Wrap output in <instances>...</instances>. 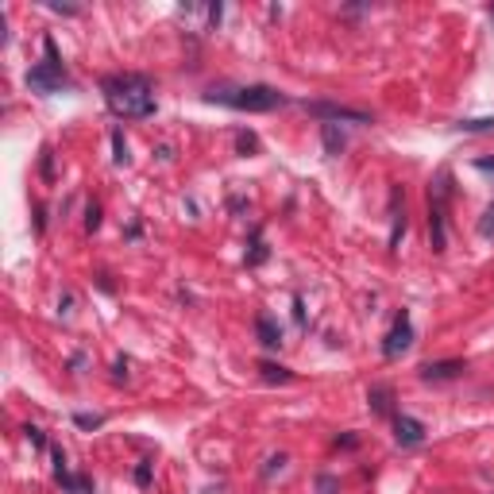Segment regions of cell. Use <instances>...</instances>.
<instances>
[{
  "label": "cell",
  "instance_id": "obj_1",
  "mask_svg": "<svg viewBox=\"0 0 494 494\" xmlns=\"http://www.w3.org/2000/svg\"><path fill=\"white\" fill-rule=\"evenodd\" d=\"M101 97L120 120H147L155 112V81L147 74H109L101 78Z\"/></svg>",
  "mask_w": 494,
  "mask_h": 494
},
{
  "label": "cell",
  "instance_id": "obj_2",
  "mask_svg": "<svg viewBox=\"0 0 494 494\" xmlns=\"http://www.w3.org/2000/svg\"><path fill=\"white\" fill-rule=\"evenodd\" d=\"M290 97L275 86H213L205 93V104H225L236 112H275Z\"/></svg>",
  "mask_w": 494,
  "mask_h": 494
},
{
  "label": "cell",
  "instance_id": "obj_3",
  "mask_svg": "<svg viewBox=\"0 0 494 494\" xmlns=\"http://www.w3.org/2000/svg\"><path fill=\"white\" fill-rule=\"evenodd\" d=\"M70 86H74V81L66 78V66H62V58H58L54 39H43V62L28 70V89H35L39 97H54V93H62Z\"/></svg>",
  "mask_w": 494,
  "mask_h": 494
},
{
  "label": "cell",
  "instance_id": "obj_4",
  "mask_svg": "<svg viewBox=\"0 0 494 494\" xmlns=\"http://www.w3.org/2000/svg\"><path fill=\"white\" fill-rule=\"evenodd\" d=\"M449 193H452V174L440 170L437 178L429 185V240H432V251H444L449 247V217H444V209H449Z\"/></svg>",
  "mask_w": 494,
  "mask_h": 494
},
{
  "label": "cell",
  "instance_id": "obj_5",
  "mask_svg": "<svg viewBox=\"0 0 494 494\" xmlns=\"http://www.w3.org/2000/svg\"><path fill=\"white\" fill-rule=\"evenodd\" d=\"M301 109L325 124H371V112L351 109V104H336V101H301Z\"/></svg>",
  "mask_w": 494,
  "mask_h": 494
},
{
  "label": "cell",
  "instance_id": "obj_6",
  "mask_svg": "<svg viewBox=\"0 0 494 494\" xmlns=\"http://www.w3.org/2000/svg\"><path fill=\"white\" fill-rule=\"evenodd\" d=\"M409 348H414V321H409V309H402L394 317L391 333L383 336V356L386 359H402Z\"/></svg>",
  "mask_w": 494,
  "mask_h": 494
},
{
  "label": "cell",
  "instance_id": "obj_7",
  "mask_svg": "<svg viewBox=\"0 0 494 494\" xmlns=\"http://www.w3.org/2000/svg\"><path fill=\"white\" fill-rule=\"evenodd\" d=\"M467 371L464 359H437V363H421V383H452L460 379V375Z\"/></svg>",
  "mask_w": 494,
  "mask_h": 494
},
{
  "label": "cell",
  "instance_id": "obj_8",
  "mask_svg": "<svg viewBox=\"0 0 494 494\" xmlns=\"http://www.w3.org/2000/svg\"><path fill=\"white\" fill-rule=\"evenodd\" d=\"M394 437H398V444H406V449H417V444L425 440V425L409 414H394Z\"/></svg>",
  "mask_w": 494,
  "mask_h": 494
},
{
  "label": "cell",
  "instance_id": "obj_9",
  "mask_svg": "<svg viewBox=\"0 0 494 494\" xmlns=\"http://www.w3.org/2000/svg\"><path fill=\"white\" fill-rule=\"evenodd\" d=\"M255 336H259V344H263V348H278L282 344V328H278V321L270 313L255 317Z\"/></svg>",
  "mask_w": 494,
  "mask_h": 494
},
{
  "label": "cell",
  "instance_id": "obj_10",
  "mask_svg": "<svg viewBox=\"0 0 494 494\" xmlns=\"http://www.w3.org/2000/svg\"><path fill=\"white\" fill-rule=\"evenodd\" d=\"M259 379L263 383H293V371L282 367L275 359H259Z\"/></svg>",
  "mask_w": 494,
  "mask_h": 494
},
{
  "label": "cell",
  "instance_id": "obj_11",
  "mask_svg": "<svg viewBox=\"0 0 494 494\" xmlns=\"http://www.w3.org/2000/svg\"><path fill=\"white\" fill-rule=\"evenodd\" d=\"M321 144H325L328 155H340V151L348 147V139L340 132V124H321Z\"/></svg>",
  "mask_w": 494,
  "mask_h": 494
},
{
  "label": "cell",
  "instance_id": "obj_12",
  "mask_svg": "<svg viewBox=\"0 0 494 494\" xmlns=\"http://www.w3.org/2000/svg\"><path fill=\"white\" fill-rule=\"evenodd\" d=\"M391 402H394V391L391 386H371V394H367V406L375 409L379 417L391 414Z\"/></svg>",
  "mask_w": 494,
  "mask_h": 494
},
{
  "label": "cell",
  "instance_id": "obj_13",
  "mask_svg": "<svg viewBox=\"0 0 494 494\" xmlns=\"http://www.w3.org/2000/svg\"><path fill=\"white\" fill-rule=\"evenodd\" d=\"M456 132H467V136H483V132H494V116H479V120H460L452 124Z\"/></svg>",
  "mask_w": 494,
  "mask_h": 494
},
{
  "label": "cell",
  "instance_id": "obj_14",
  "mask_svg": "<svg viewBox=\"0 0 494 494\" xmlns=\"http://www.w3.org/2000/svg\"><path fill=\"white\" fill-rule=\"evenodd\" d=\"M58 483H62L70 494H93V483H89V479L86 475H74V472H62V475H58Z\"/></svg>",
  "mask_w": 494,
  "mask_h": 494
},
{
  "label": "cell",
  "instance_id": "obj_15",
  "mask_svg": "<svg viewBox=\"0 0 494 494\" xmlns=\"http://www.w3.org/2000/svg\"><path fill=\"white\" fill-rule=\"evenodd\" d=\"M112 147H116V162H120V167H128V162H132V155H128V139H124V132H120V128H116V132H112Z\"/></svg>",
  "mask_w": 494,
  "mask_h": 494
},
{
  "label": "cell",
  "instance_id": "obj_16",
  "mask_svg": "<svg viewBox=\"0 0 494 494\" xmlns=\"http://www.w3.org/2000/svg\"><path fill=\"white\" fill-rule=\"evenodd\" d=\"M479 236H483V240H494V202L487 205L483 220H479Z\"/></svg>",
  "mask_w": 494,
  "mask_h": 494
},
{
  "label": "cell",
  "instance_id": "obj_17",
  "mask_svg": "<svg viewBox=\"0 0 494 494\" xmlns=\"http://www.w3.org/2000/svg\"><path fill=\"white\" fill-rule=\"evenodd\" d=\"M74 425H78V429H101V425H104V417H101V414H78V417H74Z\"/></svg>",
  "mask_w": 494,
  "mask_h": 494
},
{
  "label": "cell",
  "instance_id": "obj_18",
  "mask_svg": "<svg viewBox=\"0 0 494 494\" xmlns=\"http://www.w3.org/2000/svg\"><path fill=\"white\" fill-rule=\"evenodd\" d=\"M86 228L93 232V228H101V205L97 202H93L89 209H86Z\"/></svg>",
  "mask_w": 494,
  "mask_h": 494
},
{
  "label": "cell",
  "instance_id": "obj_19",
  "mask_svg": "<svg viewBox=\"0 0 494 494\" xmlns=\"http://www.w3.org/2000/svg\"><path fill=\"white\" fill-rule=\"evenodd\" d=\"M336 490H340V483H336L333 475H321V479H317V494H336Z\"/></svg>",
  "mask_w": 494,
  "mask_h": 494
},
{
  "label": "cell",
  "instance_id": "obj_20",
  "mask_svg": "<svg viewBox=\"0 0 494 494\" xmlns=\"http://www.w3.org/2000/svg\"><path fill=\"white\" fill-rule=\"evenodd\" d=\"M282 467H286V456H270L267 467H263V475H275V472H282Z\"/></svg>",
  "mask_w": 494,
  "mask_h": 494
},
{
  "label": "cell",
  "instance_id": "obj_21",
  "mask_svg": "<svg viewBox=\"0 0 494 494\" xmlns=\"http://www.w3.org/2000/svg\"><path fill=\"white\" fill-rule=\"evenodd\" d=\"M43 178H54V159H51V147L43 151Z\"/></svg>",
  "mask_w": 494,
  "mask_h": 494
},
{
  "label": "cell",
  "instance_id": "obj_22",
  "mask_svg": "<svg viewBox=\"0 0 494 494\" xmlns=\"http://www.w3.org/2000/svg\"><path fill=\"white\" fill-rule=\"evenodd\" d=\"M255 147H259L255 136H240V151H243V155H247V151H255Z\"/></svg>",
  "mask_w": 494,
  "mask_h": 494
},
{
  "label": "cell",
  "instance_id": "obj_23",
  "mask_svg": "<svg viewBox=\"0 0 494 494\" xmlns=\"http://www.w3.org/2000/svg\"><path fill=\"white\" fill-rule=\"evenodd\" d=\"M475 170H483V174H494V159H475Z\"/></svg>",
  "mask_w": 494,
  "mask_h": 494
},
{
  "label": "cell",
  "instance_id": "obj_24",
  "mask_svg": "<svg viewBox=\"0 0 494 494\" xmlns=\"http://www.w3.org/2000/svg\"><path fill=\"white\" fill-rule=\"evenodd\" d=\"M136 479H139V487H147V483H151V472H147V464H139V472H136Z\"/></svg>",
  "mask_w": 494,
  "mask_h": 494
},
{
  "label": "cell",
  "instance_id": "obj_25",
  "mask_svg": "<svg viewBox=\"0 0 494 494\" xmlns=\"http://www.w3.org/2000/svg\"><path fill=\"white\" fill-rule=\"evenodd\" d=\"M28 440L35 444V449H43V432L39 429H28Z\"/></svg>",
  "mask_w": 494,
  "mask_h": 494
}]
</instances>
